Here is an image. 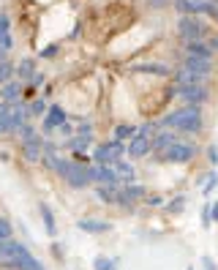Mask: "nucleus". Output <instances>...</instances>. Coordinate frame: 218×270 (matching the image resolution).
<instances>
[{
	"label": "nucleus",
	"mask_w": 218,
	"mask_h": 270,
	"mask_svg": "<svg viewBox=\"0 0 218 270\" xmlns=\"http://www.w3.org/2000/svg\"><path fill=\"white\" fill-rule=\"evenodd\" d=\"M172 123L183 126V128H199V115H194V112H177L172 118Z\"/></svg>",
	"instance_id": "f257e3e1"
},
{
	"label": "nucleus",
	"mask_w": 218,
	"mask_h": 270,
	"mask_svg": "<svg viewBox=\"0 0 218 270\" xmlns=\"http://www.w3.org/2000/svg\"><path fill=\"white\" fill-rule=\"evenodd\" d=\"M0 237H8V224L0 218Z\"/></svg>",
	"instance_id": "f03ea898"
},
{
	"label": "nucleus",
	"mask_w": 218,
	"mask_h": 270,
	"mask_svg": "<svg viewBox=\"0 0 218 270\" xmlns=\"http://www.w3.org/2000/svg\"><path fill=\"white\" fill-rule=\"evenodd\" d=\"M216 218H218V208H216Z\"/></svg>",
	"instance_id": "7ed1b4c3"
}]
</instances>
